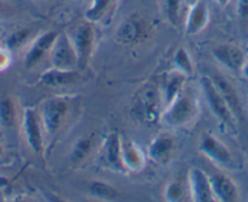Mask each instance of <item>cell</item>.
Instances as JSON below:
<instances>
[{
    "label": "cell",
    "instance_id": "32",
    "mask_svg": "<svg viewBox=\"0 0 248 202\" xmlns=\"http://www.w3.org/2000/svg\"><path fill=\"white\" fill-rule=\"evenodd\" d=\"M241 73H242L243 77L248 80V60H246V62L243 63L242 68H241Z\"/></svg>",
    "mask_w": 248,
    "mask_h": 202
},
{
    "label": "cell",
    "instance_id": "2",
    "mask_svg": "<svg viewBox=\"0 0 248 202\" xmlns=\"http://www.w3.org/2000/svg\"><path fill=\"white\" fill-rule=\"evenodd\" d=\"M163 110L161 90L157 88V85H144L135 95L133 112L142 123L149 125L157 124L161 121Z\"/></svg>",
    "mask_w": 248,
    "mask_h": 202
},
{
    "label": "cell",
    "instance_id": "25",
    "mask_svg": "<svg viewBox=\"0 0 248 202\" xmlns=\"http://www.w3.org/2000/svg\"><path fill=\"white\" fill-rule=\"evenodd\" d=\"M90 194L96 199L107 200V201L118 197V191L112 185L104 182H93L90 184Z\"/></svg>",
    "mask_w": 248,
    "mask_h": 202
},
{
    "label": "cell",
    "instance_id": "15",
    "mask_svg": "<svg viewBox=\"0 0 248 202\" xmlns=\"http://www.w3.org/2000/svg\"><path fill=\"white\" fill-rule=\"evenodd\" d=\"M214 199L221 202H235L238 200V190L235 183L223 173L209 177Z\"/></svg>",
    "mask_w": 248,
    "mask_h": 202
},
{
    "label": "cell",
    "instance_id": "12",
    "mask_svg": "<svg viewBox=\"0 0 248 202\" xmlns=\"http://www.w3.org/2000/svg\"><path fill=\"white\" fill-rule=\"evenodd\" d=\"M102 160L107 167L114 172L124 173L127 171L122 160V140L117 132H111L105 139L102 145Z\"/></svg>",
    "mask_w": 248,
    "mask_h": 202
},
{
    "label": "cell",
    "instance_id": "8",
    "mask_svg": "<svg viewBox=\"0 0 248 202\" xmlns=\"http://www.w3.org/2000/svg\"><path fill=\"white\" fill-rule=\"evenodd\" d=\"M22 132L26 142L34 154H40L43 150V125L40 115L34 109H26L23 112Z\"/></svg>",
    "mask_w": 248,
    "mask_h": 202
},
{
    "label": "cell",
    "instance_id": "14",
    "mask_svg": "<svg viewBox=\"0 0 248 202\" xmlns=\"http://www.w3.org/2000/svg\"><path fill=\"white\" fill-rule=\"evenodd\" d=\"M212 54L219 63L233 72H241V68L246 62V56L242 50L232 44L218 45L214 47Z\"/></svg>",
    "mask_w": 248,
    "mask_h": 202
},
{
    "label": "cell",
    "instance_id": "31",
    "mask_svg": "<svg viewBox=\"0 0 248 202\" xmlns=\"http://www.w3.org/2000/svg\"><path fill=\"white\" fill-rule=\"evenodd\" d=\"M11 14V8L9 5L8 1L5 0H0V22L5 20L9 15Z\"/></svg>",
    "mask_w": 248,
    "mask_h": 202
},
{
    "label": "cell",
    "instance_id": "1",
    "mask_svg": "<svg viewBox=\"0 0 248 202\" xmlns=\"http://www.w3.org/2000/svg\"><path fill=\"white\" fill-rule=\"evenodd\" d=\"M199 115V99L192 90L184 88L179 96L162 113V122L168 127L180 128L190 124Z\"/></svg>",
    "mask_w": 248,
    "mask_h": 202
},
{
    "label": "cell",
    "instance_id": "38",
    "mask_svg": "<svg viewBox=\"0 0 248 202\" xmlns=\"http://www.w3.org/2000/svg\"><path fill=\"white\" fill-rule=\"evenodd\" d=\"M47 1H51V0H47Z\"/></svg>",
    "mask_w": 248,
    "mask_h": 202
},
{
    "label": "cell",
    "instance_id": "10",
    "mask_svg": "<svg viewBox=\"0 0 248 202\" xmlns=\"http://www.w3.org/2000/svg\"><path fill=\"white\" fill-rule=\"evenodd\" d=\"M57 35L59 33L55 31H49V32L42 33L35 38L25 56L26 68H33L34 66H37L44 59V56L50 53Z\"/></svg>",
    "mask_w": 248,
    "mask_h": 202
},
{
    "label": "cell",
    "instance_id": "17",
    "mask_svg": "<svg viewBox=\"0 0 248 202\" xmlns=\"http://www.w3.org/2000/svg\"><path fill=\"white\" fill-rule=\"evenodd\" d=\"M122 160L125 170L140 172L146 166V156L135 142L127 140L122 141Z\"/></svg>",
    "mask_w": 248,
    "mask_h": 202
},
{
    "label": "cell",
    "instance_id": "20",
    "mask_svg": "<svg viewBox=\"0 0 248 202\" xmlns=\"http://www.w3.org/2000/svg\"><path fill=\"white\" fill-rule=\"evenodd\" d=\"M212 80H213V83L216 84L217 89L219 90L221 96L224 97V100L226 101L229 108L231 109L233 115L237 118V116L241 113V103L240 97H238L237 92H236V89L233 88V85L221 75H214L213 77H212Z\"/></svg>",
    "mask_w": 248,
    "mask_h": 202
},
{
    "label": "cell",
    "instance_id": "11",
    "mask_svg": "<svg viewBox=\"0 0 248 202\" xmlns=\"http://www.w3.org/2000/svg\"><path fill=\"white\" fill-rule=\"evenodd\" d=\"M209 8L206 0H197L189 6V13L185 20V33L187 35H196L207 27L209 22Z\"/></svg>",
    "mask_w": 248,
    "mask_h": 202
},
{
    "label": "cell",
    "instance_id": "24",
    "mask_svg": "<svg viewBox=\"0 0 248 202\" xmlns=\"http://www.w3.org/2000/svg\"><path fill=\"white\" fill-rule=\"evenodd\" d=\"M113 0H93L90 4L89 9L85 13V18L89 22H96V21L101 20L106 11L108 10L109 5L112 4Z\"/></svg>",
    "mask_w": 248,
    "mask_h": 202
},
{
    "label": "cell",
    "instance_id": "9",
    "mask_svg": "<svg viewBox=\"0 0 248 202\" xmlns=\"http://www.w3.org/2000/svg\"><path fill=\"white\" fill-rule=\"evenodd\" d=\"M190 197L195 202H212L214 201V195L212 191V185L209 177L200 168H191L187 174Z\"/></svg>",
    "mask_w": 248,
    "mask_h": 202
},
{
    "label": "cell",
    "instance_id": "34",
    "mask_svg": "<svg viewBox=\"0 0 248 202\" xmlns=\"http://www.w3.org/2000/svg\"><path fill=\"white\" fill-rule=\"evenodd\" d=\"M217 3H218L219 6H221V8H225V6L229 5V3H230L231 0H216Z\"/></svg>",
    "mask_w": 248,
    "mask_h": 202
},
{
    "label": "cell",
    "instance_id": "26",
    "mask_svg": "<svg viewBox=\"0 0 248 202\" xmlns=\"http://www.w3.org/2000/svg\"><path fill=\"white\" fill-rule=\"evenodd\" d=\"M163 13L171 25L176 26L180 18V10L183 0H161Z\"/></svg>",
    "mask_w": 248,
    "mask_h": 202
},
{
    "label": "cell",
    "instance_id": "30",
    "mask_svg": "<svg viewBox=\"0 0 248 202\" xmlns=\"http://www.w3.org/2000/svg\"><path fill=\"white\" fill-rule=\"evenodd\" d=\"M11 62V56L10 51L8 49L0 47V71L5 70L9 67Z\"/></svg>",
    "mask_w": 248,
    "mask_h": 202
},
{
    "label": "cell",
    "instance_id": "21",
    "mask_svg": "<svg viewBox=\"0 0 248 202\" xmlns=\"http://www.w3.org/2000/svg\"><path fill=\"white\" fill-rule=\"evenodd\" d=\"M93 145H94L93 137L79 138V139L75 142L72 150H71L70 160L72 161L73 163L82 162V161L85 160V158L89 156V154L92 153Z\"/></svg>",
    "mask_w": 248,
    "mask_h": 202
},
{
    "label": "cell",
    "instance_id": "35",
    "mask_svg": "<svg viewBox=\"0 0 248 202\" xmlns=\"http://www.w3.org/2000/svg\"><path fill=\"white\" fill-rule=\"evenodd\" d=\"M197 0H183V3H185L187 6H191L192 4L196 3Z\"/></svg>",
    "mask_w": 248,
    "mask_h": 202
},
{
    "label": "cell",
    "instance_id": "7",
    "mask_svg": "<svg viewBox=\"0 0 248 202\" xmlns=\"http://www.w3.org/2000/svg\"><path fill=\"white\" fill-rule=\"evenodd\" d=\"M199 149L208 160L220 167L231 168L233 166V158L230 150L216 135L209 133L202 135Z\"/></svg>",
    "mask_w": 248,
    "mask_h": 202
},
{
    "label": "cell",
    "instance_id": "5",
    "mask_svg": "<svg viewBox=\"0 0 248 202\" xmlns=\"http://www.w3.org/2000/svg\"><path fill=\"white\" fill-rule=\"evenodd\" d=\"M49 54L51 66L54 68L65 71L78 70L77 54L70 35L59 33Z\"/></svg>",
    "mask_w": 248,
    "mask_h": 202
},
{
    "label": "cell",
    "instance_id": "3",
    "mask_svg": "<svg viewBox=\"0 0 248 202\" xmlns=\"http://www.w3.org/2000/svg\"><path fill=\"white\" fill-rule=\"evenodd\" d=\"M200 84H201V89L203 92L204 99H206L209 109L213 112V115L216 116L217 120L221 124L225 125L226 128H229V129L235 130L236 116L233 115L231 109L229 108V105L226 104L224 97L221 96L219 90L217 89L216 84L212 80V77L203 76V77H201Z\"/></svg>",
    "mask_w": 248,
    "mask_h": 202
},
{
    "label": "cell",
    "instance_id": "4",
    "mask_svg": "<svg viewBox=\"0 0 248 202\" xmlns=\"http://www.w3.org/2000/svg\"><path fill=\"white\" fill-rule=\"evenodd\" d=\"M70 112L68 101L63 97H51L47 99L42 106L40 120L43 129L46 135H54L63 125Z\"/></svg>",
    "mask_w": 248,
    "mask_h": 202
},
{
    "label": "cell",
    "instance_id": "27",
    "mask_svg": "<svg viewBox=\"0 0 248 202\" xmlns=\"http://www.w3.org/2000/svg\"><path fill=\"white\" fill-rule=\"evenodd\" d=\"M31 31L30 30H18L15 31L9 35L6 39V45H8L9 50H15L20 49L23 44H26L28 39H30Z\"/></svg>",
    "mask_w": 248,
    "mask_h": 202
},
{
    "label": "cell",
    "instance_id": "23",
    "mask_svg": "<svg viewBox=\"0 0 248 202\" xmlns=\"http://www.w3.org/2000/svg\"><path fill=\"white\" fill-rule=\"evenodd\" d=\"M174 67L176 71L184 73L186 76H191L194 73V63H192L190 54L185 47H179L174 54L173 58Z\"/></svg>",
    "mask_w": 248,
    "mask_h": 202
},
{
    "label": "cell",
    "instance_id": "19",
    "mask_svg": "<svg viewBox=\"0 0 248 202\" xmlns=\"http://www.w3.org/2000/svg\"><path fill=\"white\" fill-rule=\"evenodd\" d=\"M145 25L137 17H130L123 21L116 33V39L123 44H133L139 42L145 34Z\"/></svg>",
    "mask_w": 248,
    "mask_h": 202
},
{
    "label": "cell",
    "instance_id": "36",
    "mask_svg": "<svg viewBox=\"0 0 248 202\" xmlns=\"http://www.w3.org/2000/svg\"><path fill=\"white\" fill-rule=\"evenodd\" d=\"M4 155V146L1 145V142H0V157Z\"/></svg>",
    "mask_w": 248,
    "mask_h": 202
},
{
    "label": "cell",
    "instance_id": "29",
    "mask_svg": "<svg viewBox=\"0 0 248 202\" xmlns=\"http://www.w3.org/2000/svg\"><path fill=\"white\" fill-rule=\"evenodd\" d=\"M237 16L241 25L248 28V0H237Z\"/></svg>",
    "mask_w": 248,
    "mask_h": 202
},
{
    "label": "cell",
    "instance_id": "28",
    "mask_svg": "<svg viewBox=\"0 0 248 202\" xmlns=\"http://www.w3.org/2000/svg\"><path fill=\"white\" fill-rule=\"evenodd\" d=\"M185 197V191L180 183L170 182L164 190V200L168 202H180Z\"/></svg>",
    "mask_w": 248,
    "mask_h": 202
},
{
    "label": "cell",
    "instance_id": "16",
    "mask_svg": "<svg viewBox=\"0 0 248 202\" xmlns=\"http://www.w3.org/2000/svg\"><path fill=\"white\" fill-rule=\"evenodd\" d=\"M186 78L187 76L184 75V73L179 72V71L174 70L169 73L166 77V79L163 80V84H162L161 94H162V101H163L164 109L171 104L176 97L179 96L181 92L185 88Z\"/></svg>",
    "mask_w": 248,
    "mask_h": 202
},
{
    "label": "cell",
    "instance_id": "37",
    "mask_svg": "<svg viewBox=\"0 0 248 202\" xmlns=\"http://www.w3.org/2000/svg\"><path fill=\"white\" fill-rule=\"evenodd\" d=\"M0 197H1V191H0Z\"/></svg>",
    "mask_w": 248,
    "mask_h": 202
},
{
    "label": "cell",
    "instance_id": "33",
    "mask_svg": "<svg viewBox=\"0 0 248 202\" xmlns=\"http://www.w3.org/2000/svg\"><path fill=\"white\" fill-rule=\"evenodd\" d=\"M8 179H6L5 177H1V175H0V190L3 189V187H5L6 185H8Z\"/></svg>",
    "mask_w": 248,
    "mask_h": 202
},
{
    "label": "cell",
    "instance_id": "22",
    "mask_svg": "<svg viewBox=\"0 0 248 202\" xmlns=\"http://www.w3.org/2000/svg\"><path fill=\"white\" fill-rule=\"evenodd\" d=\"M16 122V108L13 100L8 96L0 99V125L4 128L14 127Z\"/></svg>",
    "mask_w": 248,
    "mask_h": 202
},
{
    "label": "cell",
    "instance_id": "6",
    "mask_svg": "<svg viewBox=\"0 0 248 202\" xmlns=\"http://www.w3.org/2000/svg\"><path fill=\"white\" fill-rule=\"evenodd\" d=\"M70 38L77 54L78 70H84L89 63L95 42V32L92 22L88 21L78 26Z\"/></svg>",
    "mask_w": 248,
    "mask_h": 202
},
{
    "label": "cell",
    "instance_id": "13",
    "mask_svg": "<svg viewBox=\"0 0 248 202\" xmlns=\"http://www.w3.org/2000/svg\"><path fill=\"white\" fill-rule=\"evenodd\" d=\"M175 147V138L168 133H162L157 135L150 144L149 157L158 165H166L170 161Z\"/></svg>",
    "mask_w": 248,
    "mask_h": 202
},
{
    "label": "cell",
    "instance_id": "18",
    "mask_svg": "<svg viewBox=\"0 0 248 202\" xmlns=\"http://www.w3.org/2000/svg\"><path fill=\"white\" fill-rule=\"evenodd\" d=\"M79 80V70L65 71L51 67L40 76V83L45 87H65Z\"/></svg>",
    "mask_w": 248,
    "mask_h": 202
}]
</instances>
